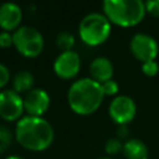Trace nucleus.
Segmentation results:
<instances>
[{
	"mask_svg": "<svg viewBox=\"0 0 159 159\" xmlns=\"http://www.w3.org/2000/svg\"><path fill=\"white\" fill-rule=\"evenodd\" d=\"M15 139L27 150L43 152L52 145L55 130L50 122L42 117L25 116L16 123Z\"/></svg>",
	"mask_w": 159,
	"mask_h": 159,
	"instance_id": "nucleus-1",
	"label": "nucleus"
},
{
	"mask_svg": "<svg viewBox=\"0 0 159 159\" xmlns=\"http://www.w3.org/2000/svg\"><path fill=\"white\" fill-rule=\"evenodd\" d=\"M104 93L102 86L91 77L75 81L68 92L67 101L72 112L78 116H89L94 113L102 104Z\"/></svg>",
	"mask_w": 159,
	"mask_h": 159,
	"instance_id": "nucleus-2",
	"label": "nucleus"
},
{
	"mask_svg": "<svg viewBox=\"0 0 159 159\" xmlns=\"http://www.w3.org/2000/svg\"><path fill=\"white\" fill-rule=\"evenodd\" d=\"M102 9L109 22L120 27H132L140 24L147 14L142 0H106Z\"/></svg>",
	"mask_w": 159,
	"mask_h": 159,
	"instance_id": "nucleus-3",
	"label": "nucleus"
},
{
	"mask_svg": "<svg viewBox=\"0 0 159 159\" xmlns=\"http://www.w3.org/2000/svg\"><path fill=\"white\" fill-rule=\"evenodd\" d=\"M112 24L101 12L86 15L78 26V36L87 46H99L104 43L111 35Z\"/></svg>",
	"mask_w": 159,
	"mask_h": 159,
	"instance_id": "nucleus-4",
	"label": "nucleus"
},
{
	"mask_svg": "<svg viewBox=\"0 0 159 159\" xmlns=\"http://www.w3.org/2000/svg\"><path fill=\"white\" fill-rule=\"evenodd\" d=\"M14 46L20 55L27 58L40 56L45 47L42 34L32 26H20L12 34Z\"/></svg>",
	"mask_w": 159,
	"mask_h": 159,
	"instance_id": "nucleus-5",
	"label": "nucleus"
},
{
	"mask_svg": "<svg viewBox=\"0 0 159 159\" xmlns=\"http://www.w3.org/2000/svg\"><path fill=\"white\" fill-rule=\"evenodd\" d=\"M132 55L142 63L155 61L159 53V45L157 40L148 34H135L129 42Z\"/></svg>",
	"mask_w": 159,
	"mask_h": 159,
	"instance_id": "nucleus-6",
	"label": "nucleus"
},
{
	"mask_svg": "<svg viewBox=\"0 0 159 159\" xmlns=\"http://www.w3.org/2000/svg\"><path fill=\"white\" fill-rule=\"evenodd\" d=\"M24 97L14 89H2L0 92V117L6 122H15L22 118Z\"/></svg>",
	"mask_w": 159,
	"mask_h": 159,
	"instance_id": "nucleus-7",
	"label": "nucleus"
},
{
	"mask_svg": "<svg viewBox=\"0 0 159 159\" xmlns=\"http://www.w3.org/2000/svg\"><path fill=\"white\" fill-rule=\"evenodd\" d=\"M108 114L114 123L127 125L137 114V104L129 96H117L109 103Z\"/></svg>",
	"mask_w": 159,
	"mask_h": 159,
	"instance_id": "nucleus-8",
	"label": "nucleus"
},
{
	"mask_svg": "<svg viewBox=\"0 0 159 159\" xmlns=\"http://www.w3.org/2000/svg\"><path fill=\"white\" fill-rule=\"evenodd\" d=\"M81 70V57L76 51L61 52L53 62V72L61 80L75 78Z\"/></svg>",
	"mask_w": 159,
	"mask_h": 159,
	"instance_id": "nucleus-9",
	"label": "nucleus"
},
{
	"mask_svg": "<svg viewBox=\"0 0 159 159\" xmlns=\"http://www.w3.org/2000/svg\"><path fill=\"white\" fill-rule=\"evenodd\" d=\"M51 98L42 88H32L24 97V108L27 116L42 117L50 108Z\"/></svg>",
	"mask_w": 159,
	"mask_h": 159,
	"instance_id": "nucleus-10",
	"label": "nucleus"
},
{
	"mask_svg": "<svg viewBox=\"0 0 159 159\" xmlns=\"http://www.w3.org/2000/svg\"><path fill=\"white\" fill-rule=\"evenodd\" d=\"M22 20V10L15 2H4L0 5V29L2 31H12L20 27Z\"/></svg>",
	"mask_w": 159,
	"mask_h": 159,
	"instance_id": "nucleus-11",
	"label": "nucleus"
},
{
	"mask_svg": "<svg viewBox=\"0 0 159 159\" xmlns=\"http://www.w3.org/2000/svg\"><path fill=\"white\" fill-rule=\"evenodd\" d=\"M89 73L91 78L98 82L99 84L113 80L114 67L111 60L107 57H96L89 65Z\"/></svg>",
	"mask_w": 159,
	"mask_h": 159,
	"instance_id": "nucleus-12",
	"label": "nucleus"
},
{
	"mask_svg": "<svg viewBox=\"0 0 159 159\" xmlns=\"http://www.w3.org/2000/svg\"><path fill=\"white\" fill-rule=\"evenodd\" d=\"M123 155L125 159H148L149 152L144 142L138 138L127 139L123 143Z\"/></svg>",
	"mask_w": 159,
	"mask_h": 159,
	"instance_id": "nucleus-13",
	"label": "nucleus"
},
{
	"mask_svg": "<svg viewBox=\"0 0 159 159\" xmlns=\"http://www.w3.org/2000/svg\"><path fill=\"white\" fill-rule=\"evenodd\" d=\"M35 84V76L27 71V70H21L15 73L12 77V89L17 92L19 94L27 93L34 88Z\"/></svg>",
	"mask_w": 159,
	"mask_h": 159,
	"instance_id": "nucleus-14",
	"label": "nucleus"
},
{
	"mask_svg": "<svg viewBox=\"0 0 159 159\" xmlns=\"http://www.w3.org/2000/svg\"><path fill=\"white\" fill-rule=\"evenodd\" d=\"M76 43V39L75 36L68 32V31H62L57 35L56 37V45L57 47L62 51V52H66V51H72L73 46Z\"/></svg>",
	"mask_w": 159,
	"mask_h": 159,
	"instance_id": "nucleus-15",
	"label": "nucleus"
},
{
	"mask_svg": "<svg viewBox=\"0 0 159 159\" xmlns=\"http://www.w3.org/2000/svg\"><path fill=\"white\" fill-rule=\"evenodd\" d=\"M104 150L108 155H116L123 150V143L118 138H109L104 144Z\"/></svg>",
	"mask_w": 159,
	"mask_h": 159,
	"instance_id": "nucleus-16",
	"label": "nucleus"
},
{
	"mask_svg": "<svg viewBox=\"0 0 159 159\" xmlns=\"http://www.w3.org/2000/svg\"><path fill=\"white\" fill-rule=\"evenodd\" d=\"M12 142V134L9 130V128L0 125V154H2L7 148L11 145Z\"/></svg>",
	"mask_w": 159,
	"mask_h": 159,
	"instance_id": "nucleus-17",
	"label": "nucleus"
},
{
	"mask_svg": "<svg viewBox=\"0 0 159 159\" xmlns=\"http://www.w3.org/2000/svg\"><path fill=\"white\" fill-rule=\"evenodd\" d=\"M142 72L148 77H154L159 72V65L157 61H149L145 63H142Z\"/></svg>",
	"mask_w": 159,
	"mask_h": 159,
	"instance_id": "nucleus-18",
	"label": "nucleus"
},
{
	"mask_svg": "<svg viewBox=\"0 0 159 159\" xmlns=\"http://www.w3.org/2000/svg\"><path fill=\"white\" fill-rule=\"evenodd\" d=\"M101 86H102V91H103L104 96L112 97V96H116L118 93V91H119V86H118V83L114 80L107 81V82L102 83Z\"/></svg>",
	"mask_w": 159,
	"mask_h": 159,
	"instance_id": "nucleus-19",
	"label": "nucleus"
},
{
	"mask_svg": "<svg viewBox=\"0 0 159 159\" xmlns=\"http://www.w3.org/2000/svg\"><path fill=\"white\" fill-rule=\"evenodd\" d=\"M145 11L154 16V17H159V0H150V1H145Z\"/></svg>",
	"mask_w": 159,
	"mask_h": 159,
	"instance_id": "nucleus-20",
	"label": "nucleus"
},
{
	"mask_svg": "<svg viewBox=\"0 0 159 159\" xmlns=\"http://www.w3.org/2000/svg\"><path fill=\"white\" fill-rule=\"evenodd\" d=\"M14 45V37L12 34L7 32V31H1L0 32V47L2 48H7L10 46Z\"/></svg>",
	"mask_w": 159,
	"mask_h": 159,
	"instance_id": "nucleus-21",
	"label": "nucleus"
},
{
	"mask_svg": "<svg viewBox=\"0 0 159 159\" xmlns=\"http://www.w3.org/2000/svg\"><path fill=\"white\" fill-rule=\"evenodd\" d=\"M9 81H10V71L5 65L0 63V89L4 88Z\"/></svg>",
	"mask_w": 159,
	"mask_h": 159,
	"instance_id": "nucleus-22",
	"label": "nucleus"
},
{
	"mask_svg": "<svg viewBox=\"0 0 159 159\" xmlns=\"http://www.w3.org/2000/svg\"><path fill=\"white\" fill-rule=\"evenodd\" d=\"M128 137V130H127V125H120L119 132H118V139H124Z\"/></svg>",
	"mask_w": 159,
	"mask_h": 159,
	"instance_id": "nucleus-23",
	"label": "nucleus"
},
{
	"mask_svg": "<svg viewBox=\"0 0 159 159\" xmlns=\"http://www.w3.org/2000/svg\"><path fill=\"white\" fill-rule=\"evenodd\" d=\"M5 159H24V158L19 157V155H9V157H6Z\"/></svg>",
	"mask_w": 159,
	"mask_h": 159,
	"instance_id": "nucleus-24",
	"label": "nucleus"
},
{
	"mask_svg": "<svg viewBox=\"0 0 159 159\" xmlns=\"http://www.w3.org/2000/svg\"><path fill=\"white\" fill-rule=\"evenodd\" d=\"M99 159H111V158H99Z\"/></svg>",
	"mask_w": 159,
	"mask_h": 159,
	"instance_id": "nucleus-25",
	"label": "nucleus"
}]
</instances>
